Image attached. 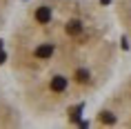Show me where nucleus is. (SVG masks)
<instances>
[{
	"label": "nucleus",
	"mask_w": 131,
	"mask_h": 129,
	"mask_svg": "<svg viewBox=\"0 0 131 129\" xmlns=\"http://www.w3.org/2000/svg\"><path fill=\"white\" fill-rule=\"evenodd\" d=\"M120 25L100 0H29L7 36V82L22 114L56 120L113 82Z\"/></svg>",
	"instance_id": "nucleus-1"
},
{
	"label": "nucleus",
	"mask_w": 131,
	"mask_h": 129,
	"mask_svg": "<svg viewBox=\"0 0 131 129\" xmlns=\"http://www.w3.org/2000/svg\"><path fill=\"white\" fill-rule=\"evenodd\" d=\"M91 125L131 129V71L124 74L118 82L109 85L93 111Z\"/></svg>",
	"instance_id": "nucleus-2"
},
{
	"label": "nucleus",
	"mask_w": 131,
	"mask_h": 129,
	"mask_svg": "<svg viewBox=\"0 0 131 129\" xmlns=\"http://www.w3.org/2000/svg\"><path fill=\"white\" fill-rule=\"evenodd\" d=\"M22 122H25V114L18 100L14 98L7 78L0 76V127H18Z\"/></svg>",
	"instance_id": "nucleus-3"
},
{
	"label": "nucleus",
	"mask_w": 131,
	"mask_h": 129,
	"mask_svg": "<svg viewBox=\"0 0 131 129\" xmlns=\"http://www.w3.org/2000/svg\"><path fill=\"white\" fill-rule=\"evenodd\" d=\"M111 7H113V14H116V20L120 25L122 36L131 45V0H113Z\"/></svg>",
	"instance_id": "nucleus-4"
},
{
	"label": "nucleus",
	"mask_w": 131,
	"mask_h": 129,
	"mask_svg": "<svg viewBox=\"0 0 131 129\" xmlns=\"http://www.w3.org/2000/svg\"><path fill=\"white\" fill-rule=\"evenodd\" d=\"M14 9H16V0H0V36L5 34L14 20Z\"/></svg>",
	"instance_id": "nucleus-5"
}]
</instances>
